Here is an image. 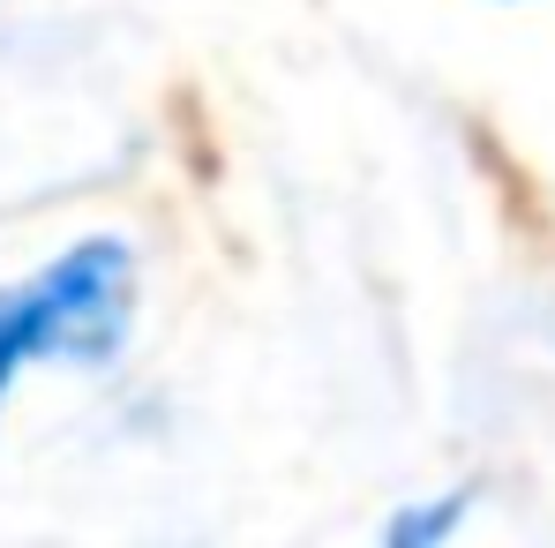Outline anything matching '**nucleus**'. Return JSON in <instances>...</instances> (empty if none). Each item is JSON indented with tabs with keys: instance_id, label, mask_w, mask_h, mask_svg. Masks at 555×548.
<instances>
[{
	"instance_id": "1",
	"label": "nucleus",
	"mask_w": 555,
	"mask_h": 548,
	"mask_svg": "<svg viewBox=\"0 0 555 548\" xmlns=\"http://www.w3.org/2000/svg\"><path fill=\"white\" fill-rule=\"evenodd\" d=\"M135 241L83 233L53 264L0 285V406L30 368H113L135 339Z\"/></svg>"
},
{
	"instance_id": "2",
	"label": "nucleus",
	"mask_w": 555,
	"mask_h": 548,
	"mask_svg": "<svg viewBox=\"0 0 555 548\" xmlns=\"http://www.w3.org/2000/svg\"><path fill=\"white\" fill-rule=\"evenodd\" d=\"M465 488H436V496H405L390 519H383V541L390 548H443V541H459V526H465Z\"/></svg>"
}]
</instances>
